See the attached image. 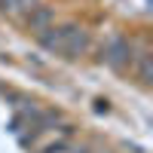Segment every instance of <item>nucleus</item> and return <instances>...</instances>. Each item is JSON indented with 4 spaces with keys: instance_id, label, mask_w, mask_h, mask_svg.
Listing matches in <instances>:
<instances>
[{
    "instance_id": "1",
    "label": "nucleus",
    "mask_w": 153,
    "mask_h": 153,
    "mask_svg": "<svg viewBox=\"0 0 153 153\" xmlns=\"http://www.w3.org/2000/svg\"><path fill=\"white\" fill-rule=\"evenodd\" d=\"M129 40L126 37H110V40L104 43V49H101V61H104L107 68L120 71L123 65H129Z\"/></svg>"
},
{
    "instance_id": "2",
    "label": "nucleus",
    "mask_w": 153,
    "mask_h": 153,
    "mask_svg": "<svg viewBox=\"0 0 153 153\" xmlns=\"http://www.w3.org/2000/svg\"><path fill=\"white\" fill-rule=\"evenodd\" d=\"M86 49H89V37H86V31H80V28L74 25V28L68 31V37H65V43H61V52L74 58V55L86 52Z\"/></svg>"
},
{
    "instance_id": "3",
    "label": "nucleus",
    "mask_w": 153,
    "mask_h": 153,
    "mask_svg": "<svg viewBox=\"0 0 153 153\" xmlns=\"http://www.w3.org/2000/svg\"><path fill=\"white\" fill-rule=\"evenodd\" d=\"M28 25H31V31H46V28H52L55 25V9L52 6H37L28 12Z\"/></svg>"
},
{
    "instance_id": "4",
    "label": "nucleus",
    "mask_w": 153,
    "mask_h": 153,
    "mask_svg": "<svg viewBox=\"0 0 153 153\" xmlns=\"http://www.w3.org/2000/svg\"><path fill=\"white\" fill-rule=\"evenodd\" d=\"M6 12H31L37 9V0H0Z\"/></svg>"
}]
</instances>
